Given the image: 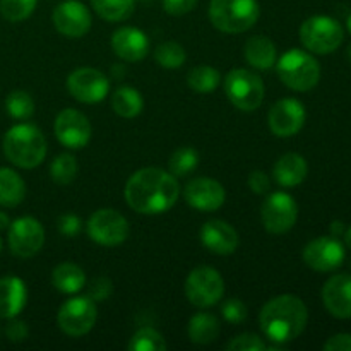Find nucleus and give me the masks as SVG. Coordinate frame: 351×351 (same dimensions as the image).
Listing matches in <instances>:
<instances>
[{
	"mask_svg": "<svg viewBox=\"0 0 351 351\" xmlns=\"http://www.w3.org/2000/svg\"><path fill=\"white\" fill-rule=\"evenodd\" d=\"M38 0H0V14L10 23H21L33 14Z\"/></svg>",
	"mask_w": 351,
	"mask_h": 351,
	"instance_id": "c9c22d12",
	"label": "nucleus"
},
{
	"mask_svg": "<svg viewBox=\"0 0 351 351\" xmlns=\"http://www.w3.org/2000/svg\"><path fill=\"white\" fill-rule=\"evenodd\" d=\"M346 53H348V60L351 62V45L348 47V51H346Z\"/></svg>",
	"mask_w": 351,
	"mask_h": 351,
	"instance_id": "8fccbe9b",
	"label": "nucleus"
},
{
	"mask_svg": "<svg viewBox=\"0 0 351 351\" xmlns=\"http://www.w3.org/2000/svg\"><path fill=\"white\" fill-rule=\"evenodd\" d=\"M55 27L67 38H81L91 29V12L79 0H65L53 10Z\"/></svg>",
	"mask_w": 351,
	"mask_h": 351,
	"instance_id": "f3484780",
	"label": "nucleus"
},
{
	"mask_svg": "<svg viewBox=\"0 0 351 351\" xmlns=\"http://www.w3.org/2000/svg\"><path fill=\"white\" fill-rule=\"evenodd\" d=\"M29 335V329H27L26 322L16 321V319H10V322L5 328V336L9 338V341L12 343H21L27 338Z\"/></svg>",
	"mask_w": 351,
	"mask_h": 351,
	"instance_id": "37998d69",
	"label": "nucleus"
},
{
	"mask_svg": "<svg viewBox=\"0 0 351 351\" xmlns=\"http://www.w3.org/2000/svg\"><path fill=\"white\" fill-rule=\"evenodd\" d=\"M67 89L77 101L99 103L108 95L110 81L98 69L81 67L67 77Z\"/></svg>",
	"mask_w": 351,
	"mask_h": 351,
	"instance_id": "4468645a",
	"label": "nucleus"
},
{
	"mask_svg": "<svg viewBox=\"0 0 351 351\" xmlns=\"http://www.w3.org/2000/svg\"><path fill=\"white\" fill-rule=\"evenodd\" d=\"M154 58L161 67L178 69L185 64L187 53H185L184 47L177 41H165V43L158 45V48L154 50Z\"/></svg>",
	"mask_w": 351,
	"mask_h": 351,
	"instance_id": "72a5a7b5",
	"label": "nucleus"
},
{
	"mask_svg": "<svg viewBox=\"0 0 351 351\" xmlns=\"http://www.w3.org/2000/svg\"><path fill=\"white\" fill-rule=\"evenodd\" d=\"M346 24H348V31L351 33V14H350V17H348V23H346Z\"/></svg>",
	"mask_w": 351,
	"mask_h": 351,
	"instance_id": "09e8293b",
	"label": "nucleus"
},
{
	"mask_svg": "<svg viewBox=\"0 0 351 351\" xmlns=\"http://www.w3.org/2000/svg\"><path fill=\"white\" fill-rule=\"evenodd\" d=\"M197 165L199 154L191 146L178 147L170 156V161H168V168H170V173L173 177H187L189 173H192L197 168Z\"/></svg>",
	"mask_w": 351,
	"mask_h": 351,
	"instance_id": "7c9ffc66",
	"label": "nucleus"
},
{
	"mask_svg": "<svg viewBox=\"0 0 351 351\" xmlns=\"http://www.w3.org/2000/svg\"><path fill=\"white\" fill-rule=\"evenodd\" d=\"M221 314L225 317V321L230 322V324H240V322H243L247 319V307L239 298H228L223 304Z\"/></svg>",
	"mask_w": 351,
	"mask_h": 351,
	"instance_id": "4c0bfd02",
	"label": "nucleus"
},
{
	"mask_svg": "<svg viewBox=\"0 0 351 351\" xmlns=\"http://www.w3.org/2000/svg\"><path fill=\"white\" fill-rule=\"evenodd\" d=\"M326 351H351V335L341 332V335H336L332 338H329L324 343Z\"/></svg>",
	"mask_w": 351,
	"mask_h": 351,
	"instance_id": "c03bdc74",
	"label": "nucleus"
},
{
	"mask_svg": "<svg viewBox=\"0 0 351 351\" xmlns=\"http://www.w3.org/2000/svg\"><path fill=\"white\" fill-rule=\"evenodd\" d=\"M225 93L233 106L243 112H254L263 105L266 89L257 74L247 69H233L225 77Z\"/></svg>",
	"mask_w": 351,
	"mask_h": 351,
	"instance_id": "423d86ee",
	"label": "nucleus"
},
{
	"mask_svg": "<svg viewBox=\"0 0 351 351\" xmlns=\"http://www.w3.org/2000/svg\"><path fill=\"white\" fill-rule=\"evenodd\" d=\"M26 197V184L12 168H0V206L16 208Z\"/></svg>",
	"mask_w": 351,
	"mask_h": 351,
	"instance_id": "a878e982",
	"label": "nucleus"
},
{
	"mask_svg": "<svg viewBox=\"0 0 351 351\" xmlns=\"http://www.w3.org/2000/svg\"><path fill=\"white\" fill-rule=\"evenodd\" d=\"M257 0H211L209 19L221 33L239 34L250 29L259 19Z\"/></svg>",
	"mask_w": 351,
	"mask_h": 351,
	"instance_id": "39448f33",
	"label": "nucleus"
},
{
	"mask_svg": "<svg viewBox=\"0 0 351 351\" xmlns=\"http://www.w3.org/2000/svg\"><path fill=\"white\" fill-rule=\"evenodd\" d=\"M245 60L259 71H267L276 64V47L269 38L257 34L247 40L245 48H243Z\"/></svg>",
	"mask_w": 351,
	"mask_h": 351,
	"instance_id": "b1692460",
	"label": "nucleus"
},
{
	"mask_svg": "<svg viewBox=\"0 0 351 351\" xmlns=\"http://www.w3.org/2000/svg\"><path fill=\"white\" fill-rule=\"evenodd\" d=\"M343 228H345V226H343V223H341V221H335V223H331V233H332V237L341 235V233H343Z\"/></svg>",
	"mask_w": 351,
	"mask_h": 351,
	"instance_id": "a18cd8bd",
	"label": "nucleus"
},
{
	"mask_svg": "<svg viewBox=\"0 0 351 351\" xmlns=\"http://www.w3.org/2000/svg\"><path fill=\"white\" fill-rule=\"evenodd\" d=\"M308 321V312L297 295H280L263 307L259 324L269 341L285 345L304 332Z\"/></svg>",
	"mask_w": 351,
	"mask_h": 351,
	"instance_id": "f03ea898",
	"label": "nucleus"
},
{
	"mask_svg": "<svg viewBox=\"0 0 351 351\" xmlns=\"http://www.w3.org/2000/svg\"><path fill=\"white\" fill-rule=\"evenodd\" d=\"M199 237H201L202 245L218 256L233 254L240 242L237 230L221 219H211V221L204 223Z\"/></svg>",
	"mask_w": 351,
	"mask_h": 351,
	"instance_id": "6ab92c4d",
	"label": "nucleus"
},
{
	"mask_svg": "<svg viewBox=\"0 0 351 351\" xmlns=\"http://www.w3.org/2000/svg\"><path fill=\"white\" fill-rule=\"evenodd\" d=\"M264 228L274 235L290 232L298 219V206L287 192H273L264 201L261 209Z\"/></svg>",
	"mask_w": 351,
	"mask_h": 351,
	"instance_id": "9b49d317",
	"label": "nucleus"
},
{
	"mask_svg": "<svg viewBox=\"0 0 351 351\" xmlns=\"http://www.w3.org/2000/svg\"><path fill=\"white\" fill-rule=\"evenodd\" d=\"M9 226H10L9 216H7L3 211H0V230H7Z\"/></svg>",
	"mask_w": 351,
	"mask_h": 351,
	"instance_id": "49530a36",
	"label": "nucleus"
},
{
	"mask_svg": "<svg viewBox=\"0 0 351 351\" xmlns=\"http://www.w3.org/2000/svg\"><path fill=\"white\" fill-rule=\"evenodd\" d=\"M91 5L101 19L119 23L132 16L136 2L134 0H91Z\"/></svg>",
	"mask_w": 351,
	"mask_h": 351,
	"instance_id": "c85d7f7f",
	"label": "nucleus"
},
{
	"mask_svg": "<svg viewBox=\"0 0 351 351\" xmlns=\"http://www.w3.org/2000/svg\"><path fill=\"white\" fill-rule=\"evenodd\" d=\"M9 249L14 256L21 259H29L36 256L45 243V228L38 219L31 216L17 218L9 226Z\"/></svg>",
	"mask_w": 351,
	"mask_h": 351,
	"instance_id": "f8f14e48",
	"label": "nucleus"
},
{
	"mask_svg": "<svg viewBox=\"0 0 351 351\" xmlns=\"http://www.w3.org/2000/svg\"><path fill=\"white\" fill-rule=\"evenodd\" d=\"M345 242H346V245L351 249V226L345 232Z\"/></svg>",
	"mask_w": 351,
	"mask_h": 351,
	"instance_id": "de8ad7c7",
	"label": "nucleus"
},
{
	"mask_svg": "<svg viewBox=\"0 0 351 351\" xmlns=\"http://www.w3.org/2000/svg\"><path fill=\"white\" fill-rule=\"evenodd\" d=\"M308 173V165L302 154L287 153L276 161L273 168V177L278 185L285 189H293L305 180Z\"/></svg>",
	"mask_w": 351,
	"mask_h": 351,
	"instance_id": "5701e85b",
	"label": "nucleus"
},
{
	"mask_svg": "<svg viewBox=\"0 0 351 351\" xmlns=\"http://www.w3.org/2000/svg\"><path fill=\"white\" fill-rule=\"evenodd\" d=\"M57 228L58 232H60V235L75 237L81 233L82 221L79 216L74 215V213H67V215H62L60 218H58Z\"/></svg>",
	"mask_w": 351,
	"mask_h": 351,
	"instance_id": "ea45409f",
	"label": "nucleus"
},
{
	"mask_svg": "<svg viewBox=\"0 0 351 351\" xmlns=\"http://www.w3.org/2000/svg\"><path fill=\"white\" fill-rule=\"evenodd\" d=\"M189 338L195 345H209L215 341L219 335V322L216 315L208 312H199L189 322Z\"/></svg>",
	"mask_w": 351,
	"mask_h": 351,
	"instance_id": "bb28decb",
	"label": "nucleus"
},
{
	"mask_svg": "<svg viewBox=\"0 0 351 351\" xmlns=\"http://www.w3.org/2000/svg\"><path fill=\"white\" fill-rule=\"evenodd\" d=\"M199 0H163V7L170 16H184L194 10Z\"/></svg>",
	"mask_w": 351,
	"mask_h": 351,
	"instance_id": "a19ab883",
	"label": "nucleus"
},
{
	"mask_svg": "<svg viewBox=\"0 0 351 351\" xmlns=\"http://www.w3.org/2000/svg\"><path fill=\"white\" fill-rule=\"evenodd\" d=\"M55 136L69 149H82L91 141L93 129L86 115L79 110L65 108L55 119Z\"/></svg>",
	"mask_w": 351,
	"mask_h": 351,
	"instance_id": "ddd939ff",
	"label": "nucleus"
},
{
	"mask_svg": "<svg viewBox=\"0 0 351 351\" xmlns=\"http://www.w3.org/2000/svg\"><path fill=\"white\" fill-rule=\"evenodd\" d=\"M5 110L12 119L27 120L34 113V101L26 91H12L5 98Z\"/></svg>",
	"mask_w": 351,
	"mask_h": 351,
	"instance_id": "f704fd0d",
	"label": "nucleus"
},
{
	"mask_svg": "<svg viewBox=\"0 0 351 351\" xmlns=\"http://www.w3.org/2000/svg\"><path fill=\"white\" fill-rule=\"evenodd\" d=\"M89 239L101 247L122 245L129 237V221L115 209H99L86 223Z\"/></svg>",
	"mask_w": 351,
	"mask_h": 351,
	"instance_id": "9d476101",
	"label": "nucleus"
},
{
	"mask_svg": "<svg viewBox=\"0 0 351 351\" xmlns=\"http://www.w3.org/2000/svg\"><path fill=\"white\" fill-rule=\"evenodd\" d=\"M27 300L26 285L17 276L0 280V319H12L21 314Z\"/></svg>",
	"mask_w": 351,
	"mask_h": 351,
	"instance_id": "4be33fe9",
	"label": "nucleus"
},
{
	"mask_svg": "<svg viewBox=\"0 0 351 351\" xmlns=\"http://www.w3.org/2000/svg\"><path fill=\"white\" fill-rule=\"evenodd\" d=\"M51 285L65 295H75L86 285V274L77 264L62 263L51 273Z\"/></svg>",
	"mask_w": 351,
	"mask_h": 351,
	"instance_id": "393cba45",
	"label": "nucleus"
},
{
	"mask_svg": "<svg viewBox=\"0 0 351 351\" xmlns=\"http://www.w3.org/2000/svg\"><path fill=\"white\" fill-rule=\"evenodd\" d=\"M281 82L293 91L305 93L315 88L321 79V65L308 51L291 48L276 62Z\"/></svg>",
	"mask_w": 351,
	"mask_h": 351,
	"instance_id": "20e7f679",
	"label": "nucleus"
},
{
	"mask_svg": "<svg viewBox=\"0 0 351 351\" xmlns=\"http://www.w3.org/2000/svg\"><path fill=\"white\" fill-rule=\"evenodd\" d=\"M304 261L317 273H329L343 264L345 247L336 237H319L305 245Z\"/></svg>",
	"mask_w": 351,
	"mask_h": 351,
	"instance_id": "2eb2a0df",
	"label": "nucleus"
},
{
	"mask_svg": "<svg viewBox=\"0 0 351 351\" xmlns=\"http://www.w3.org/2000/svg\"><path fill=\"white\" fill-rule=\"evenodd\" d=\"M112 48L122 60L139 62L149 51V40L139 27L123 26L113 33Z\"/></svg>",
	"mask_w": 351,
	"mask_h": 351,
	"instance_id": "412c9836",
	"label": "nucleus"
},
{
	"mask_svg": "<svg viewBox=\"0 0 351 351\" xmlns=\"http://www.w3.org/2000/svg\"><path fill=\"white\" fill-rule=\"evenodd\" d=\"M112 106L122 119H134L143 112L144 99L136 88L122 86L112 95Z\"/></svg>",
	"mask_w": 351,
	"mask_h": 351,
	"instance_id": "cd10ccee",
	"label": "nucleus"
},
{
	"mask_svg": "<svg viewBox=\"0 0 351 351\" xmlns=\"http://www.w3.org/2000/svg\"><path fill=\"white\" fill-rule=\"evenodd\" d=\"M0 252H2V239H0Z\"/></svg>",
	"mask_w": 351,
	"mask_h": 351,
	"instance_id": "3c124183",
	"label": "nucleus"
},
{
	"mask_svg": "<svg viewBox=\"0 0 351 351\" xmlns=\"http://www.w3.org/2000/svg\"><path fill=\"white\" fill-rule=\"evenodd\" d=\"M343 27L329 16H312L302 24L300 40L308 51L317 55H328L338 50L343 43Z\"/></svg>",
	"mask_w": 351,
	"mask_h": 351,
	"instance_id": "0eeeda50",
	"label": "nucleus"
},
{
	"mask_svg": "<svg viewBox=\"0 0 351 351\" xmlns=\"http://www.w3.org/2000/svg\"><path fill=\"white\" fill-rule=\"evenodd\" d=\"M226 350H230V351H264V350H267V345L257 335L245 332V335H240V336H237L235 339H232V341L226 345Z\"/></svg>",
	"mask_w": 351,
	"mask_h": 351,
	"instance_id": "e433bc0d",
	"label": "nucleus"
},
{
	"mask_svg": "<svg viewBox=\"0 0 351 351\" xmlns=\"http://www.w3.org/2000/svg\"><path fill=\"white\" fill-rule=\"evenodd\" d=\"M219 72L211 65H197L187 74L189 88L199 95H209L215 91L219 84Z\"/></svg>",
	"mask_w": 351,
	"mask_h": 351,
	"instance_id": "c756f323",
	"label": "nucleus"
},
{
	"mask_svg": "<svg viewBox=\"0 0 351 351\" xmlns=\"http://www.w3.org/2000/svg\"><path fill=\"white\" fill-rule=\"evenodd\" d=\"M305 117L307 112L302 101L295 98H283L271 106L267 123L274 136L291 137L300 132L305 123Z\"/></svg>",
	"mask_w": 351,
	"mask_h": 351,
	"instance_id": "dca6fc26",
	"label": "nucleus"
},
{
	"mask_svg": "<svg viewBox=\"0 0 351 351\" xmlns=\"http://www.w3.org/2000/svg\"><path fill=\"white\" fill-rule=\"evenodd\" d=\"M3 154L16 167L31 170L43 163L47 156V139L33 123H17L3 136Z\"/></svg>",
	"mask_w": 351,
	"mask_h": 351,
	"instance_id": "7ed1b4c3",
	"label": "nucleus"
},
{
	"mask_svg": "<svg viewBox=\"0 0 351 351\" xmlns=\"http://www.w3.org/2000/svg\"><path fill=\"white\" fill-rule=\"evenodd\" d=\"M50 177L55 184L69 185L77 177V161L72 154L62 153L51 161L50 165Z\"/></svg>",
	"mask_w": 351,
	"mask_h": 351,
	"instance_id": "473e14b6",
	"label": "nucleus"
},
{
	"mask_svg": "<svg viewBox=\"0 0 351 351\" xmlns=\"http://www.w3.org/2000/svg\"><path fill=\"white\" fill-rule=\"evenodd\" d=\"M322 302L331 315L338 319L351 317V274H336L322 288Z\"/></svg>",
	"mask_w": 351,
	"mask_h": 351,
	"instance_id": "aec40b11",
	"label": "nucleus"
},
{
	"mask_svg": "<svg viewBox=\"0 0 351 351\" xmlns=\"http://www.w3.org/2000/svg\"><path fill=\"white\" fill-rule=\"evenodd\" d=\"M185 295L189 302L199 308L218 304L225 295V281L211 266H199L191 271L185 281Z\"/></svg>",
	"mask_w": 351,
	"mask_h": 351,
	"instance_id": "6e6552de",
	"label": "nucleus"
},
{
	"mask_svg": "<svg viewBox=\"0 0 351 351\" xmlns=\"http://www.w3.org/2000/svg\"><path fill=\"white\" fill-rule=\"evenodd\" d=\"M184 199L191 208L211 213L225 204L226 192L219 182L208 177H197L187 182L184 187Z\"/></svg>",
	"mask_w": 351,
	"mask_h": 351,
	"instance_id": "a211bd4d",
	"label": "nucleus"
},
{
	"mask_svg": "<svg viewBox=\"0 0 351 351\" xmlns=\"http://www.w3.org/2000/svg\"><path fill=\"white\" fill-rule=\"evenodd\" d=\"M127 348L130 351H167L168 345L156 329L141 328L134 332Z\"/></svg>",
	"mask_w": 351,
	"mask_h": 351,
	"instance_id": "2f4dec72",
	"label": "nucleus"
},
{
	"mask_svg": "<svg viewBox=\"0 0 351 351\" xmlns=\"http://www.w3.org/2000/svg\"><path fill=\"white\" fill-rule=\"evenodd\" d=\"M269 185H271V180L269 177H267L266 171L254 170L252 173L249 175V187L254 194L257 195L266 194V192L269 191Z\"/></svg>",
	"mask_w": 351,
	"mask_h": 351,
	"instance_id": "79ce46f5",
	"label": "nucleus"
},
{
	"mask_svg": "<svg viewBox=\"0 0 351 351\" xmlns=\"http://www.w3.org/2000/svg\"><path fill=\"white\" fill-rule=\"evenodd\" d=\"M113 293V285L108 278L105 276H99L96 280L91 281L89 285V290H88V297L95 302H103V300H108Z\"/></svg>",
	"mask_w": 351,
	"mask_h": 351,
	"instance_id": "58836bf2",
	"label": "nucleus"
},
{
	"mask_svg": "<svg viewBox=\"0 0 351 351\" xmlns=\"http://www.w3.org/2000/svg\"><path fill=\"white\" fill-rule=\"evenodd\" d=\"M180 195L177 177L161 168H143L127 180L125 201L139 215H161L170 211Z\"/></svg>",
	"mask_w": 351,
	"mask_h": 351,
	"instance_id": "f257e3e1",
	"label": "nucleus"
},
{
	"mask_svg": "<svg viewBox=\"0 0 351 351\" xmlns=\"http://www.w3.org/2000/svg\"><path fill=\"white\" fill-rule=\"evenodd\" d=\"M96 315H98L96 302L91 300L88 295L72 297L62 304L57 315V322L62 332H65L71 338H81L95 328Z\"/></svg>",
	"mask_w": 351,
	"mask_h": 351,
	"instance_id": "1a4fd4ad",
	"label": "nucleus"
}]
</instances>
